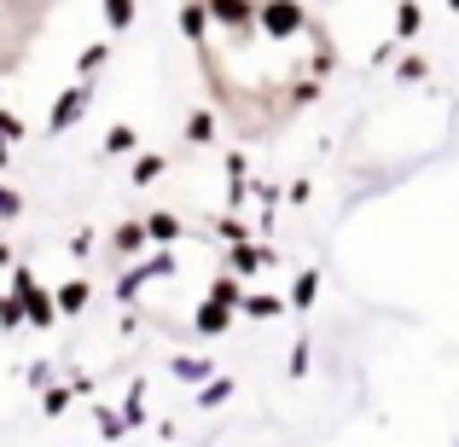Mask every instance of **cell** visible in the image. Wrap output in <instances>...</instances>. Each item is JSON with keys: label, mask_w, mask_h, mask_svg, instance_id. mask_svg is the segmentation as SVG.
Wrapping results in <instances>:
<instances>
[{"label": "cell", "mask_w": 459, "mask_h": 447, "mask_svg": "<svg viewBox=\"0 0 459 447\" xmlns=\"http://www.w3.org/2000/svg\"><path fill=\"white\" fill-rule=\"evenodd\" d=\"M262 23H268V35H297V30H303V6H291V0H268V6H262Z\"/></svg>", "instance_id": "obj_2"}, {"label": "cell", "mask_w": 459, "mask_h": 447, "mask_svg": "<svg viewBox=\"0 0 459 447\" xmlns=\"http://www.w3.org/2000/svg\"><path fill=\"white\" fill-rule=\"evenodd\" d=\"M105 18H111V30H128L134 23V0H105Z\"/></svg>", "instance_id": "obj_9"}, {"label": "cell", "mask_w": 459, "mask_h": 447, "mask_svg": "<svg viewBox=\"0 0 459 447\" xmlns=\"http://www.w3.org/2000/svg\"><path fill=\"white\" fill-rule=\"evenodd\" d=\"M186 35H192V41H204V12L198 6H186Z\"/></svg>", "instance_id": "obj_21"}, {"label": "cell", "mask_w": 459, "mask_h": 447, "mask_svg": "<svg viewBox=\"0 0 459 447\" xmlns=\"http://www.w3.org/2000/svg\"><path fill=\"white\" fill-rule=\"evenodd\" d=\"M448 6H454V12H459V0H448Z\"/></svg>", "instance_id": "obj_24"}, {"label": "cell", "mask_w": 459, "mask_h": 447, "mask_svg": "<svg viewBox=\"0 0 459 447\" xmlns=\"http://www.w3.org/2000/svg\"><path fill=\"white\" fill-rule=\"evenodd\" d=\"M70 407V390H47V413H65Z\"/></svg>", "instance_id": "obj_23"}, {"label": "cell", "mask_w": 459, "mask_h": 447, "mask_svg": "<svg viewBox=\"0 0 459 447\" xmlns=\"http://www.w3.org/2000/svg\"><path fill=\"white\" fill-rule=\"evenodd\" d=\"M18 314H23V320H30V325H53V320H58L53 297H47L41 285L30 279V273H18Z\"/></svg>", "instance_id": "obj_1"}, {"label": "cell", "mask_w": 459, "mask_h": 447, "mask_svg": "<svg viewBox=\"0 0 459 447\" xmlns=\"http://www.w3.org/2000/svg\"><path fill=\"white\" fill-rule=\"evenodd\" d=\"M186 134H192V140H210V134H215V116H204V111H198V116H192V128H186Z\"/></svg>", "instance_id": "obj_17"}, {"label": "cell", "mask_w": 459, "mask_h": 447, "mask_svg": "<svg viewBox=\"0 0 459 447\" xmlns=\"http://www.w3.org/2000/svg\"><path fill=\"white\" fill-rule=\"evenodd\" d=\"M419 23H425V12H419L413 0H407V6L395 12V35H419Z\"/></svg>", "instance_id": "obj_10"}, {"label": "cell", "mask_w": 459, "mask_h": 447, "mask_svg": "<svg viewBox=\"0 0 459 447\" xmlns=\"http://www.w3.org/2000/svg\"><path fill=\"white\" fill-rule=\"evenodd\" d=\"M23 314H18V297H0V325H18Z\"/></svg>", "instance_id": "obj_19"}, {"label": "cell", "mask_w": 459, "mask_h": 447, "mask_svg": "<svg viewBox=\"0 0 459 447\" xmlns=\"http://www.w3.org/2000/svg\"><path fill=\"white\" fill-rule=\"evenodd\" d=\"M18 210H23V198H18V192H6V186H0V221H18Z\"/></svg>", "instance_id": "obj_16"}, {"label": "cell", "mask_w": 459, "mask_h": 447, "mask_svg": "<svg viewBox=\"0 0 459 447\" xmlns=\"http://www.w3.org/2000/svg\"><path fill=\"white\" fill-rule=\"evenodd\" d=\"M227 320H233V308H227L221 297H210V302H204V308H198V331H204V337L227 331Z\"/></svg>", "instance_id": "obj_4"}, {"label": "cell", "mask_w": 459, "mask_h": 447, "mask_svg": "<svg viewBox=\"0 0 459 447\" xmlns=\"http://www.w3.org/2000/svg\"><path fill=\"white\" fill-rule=\"evenodd\" d=\"M210 6H215V18H227V23H245V18H250L245 0H210Z\"/></svg>", "instance_id": "obj_11"}, {"label": "cell", "mask_w": 459, "mask_h": 447, "mask_svg": "<svg viewBox=\"0 0 459 447\" xmlns=\"http://www.w3.org/2000/svg\"><path fill=\"white\" fill-rule=\"evenodd\" d=\"M238 308H245L250 320H273V314H280L285 302H280V297H245V302H238Z\"/></svg>", "instance_id": "obj_8"}, {"label": "cell", "mask_w": 459, "mask_h": 447, "mask_svg": "<svg viewBox=\"0 0 459 447\" xmlns=\"http://www.w3.org/2000/svg\"><path fill=\"white\" fill-rule=\"evenodd\" d=\"M140 238H146V227H134V221L117 227V250H140Z\"/></svg>", "instance_id": "obj_14"}, {"label": "cell", "mask_w": 459, "mask_h": 447, "mask_svg": "<svg viewBox=\"0 0 459 447\" xmlns=\"http://www.w3.org/2000/svg\"><path fill=\"white\" fill-rule=\"evenodd\" d=\"M146 233H152V238H175V233H180V221H175V215H152Z\"/></svg>", "instance_id": "obj_15"}, {"label": "cell", "mask_w": 459, "mask_h": 447, "mask_svg": "<svg viewBox=\"0 0 459 447\" xmlns=\"http://www.w3.org/2000/svg\"><path fill=\"white\" fill-rule=\"evenodd\" d=\"M210 297H221L227 308H233V302H238V285H233V279H215V291H210Z\"/></svg>", "instance_id": "obj_22"}, {"label": "cell", "mask_w": 459, "mask_h": 447, "mask_svg": "<svg viewBox=\"0 0 459 447\" xmlns=\"http://www.w3.org/2000/svg\"><path fill=\"white\" fill-rule=\"evenodd\" d=\"M0 140H23V123L12 111H0Z\"/></svg>", "instance_id": "obj_18"}, {"label": "cell", "mask_w": 459, "mask_h": 447, "mask_svg": "<svg viewBox=\"0 0 459 447\" xmlns=\"http://www.w3.org/2000/svg\"><path fill=\"white\" fill-rule=\"evenodd\" d=\"M268 262H273V250L245 245V238H238V250H233V273H256V268H268Z\"/></svg>", "instance_id": "obj_5"}, {"label": "cell", "mask_w": 459, "mask_h": 447, "mask_svg": "<svg viewBox=\"0 0 459 447\" xmlns=\"http://www.w3.org/2000/svg\"><path fill=\"white\" fill-rule=\"evenodd\" d=\"M227 395H233V383H227V378H221V383H210V390H204V407H215V401H227Z\"/></svg>", "instance_id": "obj_20"}, {"label": "cell", "mask_w": 459, "mask_h": 447, "mask_svg": "<svg viewBox=\"0 0 459 447\" xmlns=\"http://www.w3.org/2000/svg\"><path fill=\"white\" fill-rule=\"evenodd\" d=\"M53 308H58V314H82V308H88V285H82V279H70V285H58V297H53Z\"/></svg>", "instance_id": "obj_6"}, {"label": "cell", "mask_w": 459, "mask_h": 447, "mask_svg": "<svg viewBox=\"0 0 459 447\" xmlns=\"http://www.w3.org/2000/svg\"><path fill=\"white\" fill-rule=\"evenodd\" d=\"M82 111H88V88H65V99H58V111H53V123H47V128H53V134H65Z\"/></svg>", "instance_id": "obj_3"}, {"label": "cell", "mask_w": 459, "mask_h": 447, "mask_svg": "<svg viewBox=\"0 0 459 447\" xmlns=\"http://www.w3.org/2000/svg\"><path fill=\"white\" fill-rule=\"evenodd\" d=\"M157 175H163V157H140L134 163V186H152Z\"/></svg>", "instance_id": "obj_12"}, {"label": "cell", "mask_w": 459, "mask_h": 447, "mask_svg": "<svg viewBox=\"0 0 459 447\" xmlns=\"http://www.w3.org/2000/svg\"><path fill=\"white\" fill-rule=\"evenodd\" d=\"M314 297H320V273H297V285H291V308H314Z\"/></svg>", "instance_id": "obj_7"}, {"label": "cell", "mask_w": 459, "mask_h": 447, "mask_svg": "<svg viewBox=\"0 0 459 447\" xmlns=\"http://www.w3.org/2000/svg\"><path fill=\"white\" fill-rule=\"evenodd\" d=\"M105 146H111V151H134V128H128V123H117L111 134H105Z\"/></svg>", "instance_id": "obj_13"}]
</instances>
